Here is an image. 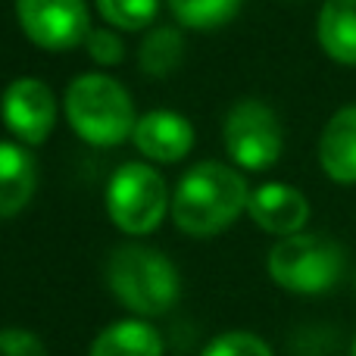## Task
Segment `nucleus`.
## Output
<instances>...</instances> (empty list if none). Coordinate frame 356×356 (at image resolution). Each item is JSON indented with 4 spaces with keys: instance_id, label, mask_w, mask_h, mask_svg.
Here are the masks:
<instances>
[{
    "instance_id": "1",
    "label": "nucleus",
    "mask_w": 356,
    "mask_h": 356,
    "mask_svg": "<svg viewBox=\"0 0 356 356\" xmlns=\"http://www.w3.org/2000/svg\"><path fill=\"white\" fill-rule=\"evenodd\" d=\"M250 203V184L241 169L219 160L194 163L172 191L169 216L191 238H213L232 228Z\"/></svg>"
},
{
    "instance_id": "2",
    "label": "nucleus",
    "mask_w": 356,
    "mask_h": 356,
    "mask_svg": "<svg viewBox=\"0 0 356 356\" xmlns=\"http://www.w3.org/2000/svg\"><path fill=\"white\" fill-rule=\"evenodd\" d=\"M63 113L75 135L91 147H116L138 125L129 88L106 72H81L63 94Z\"/></svg>"
},
{
    "instance_id": "3",
    "label": "nucleus",
    "mask_w": 356,
    "mask_h": 356,
    "mask_svg": "<svg viewBox=\"0 0 356 356\" xmlns=\"http://www.w3.org/2000/svg\"><path fill=\"white\" fill-rule=\"evenodd\" d=\"M106 288L138 319H156L178 303L181 275L156 247L122 244L106 259Z\"/></svg>"
},
{
    "instance_id": "4",
    "label": "nucleus",
    "mask_w": 356,
    "mask_h": 356,
    "mask_svg": "<svg viewBox=\"0 0 356 356\" xmlns=\"http://www.w3.org/2000/svg\"><path fill=\"white\" fill-rule=\"evenodd\" d=\"M266 269H269L272 282L291 294H325L344 278L347 250L328 234L297 232L272 244Z\"/></svg>"
},
{
    "instance_id": "5",
    "label": "nucleus",
    "mask_w": 356,
    "mask_h": 356,
    "mask_svg": "<svg viewBox=\"0 0 356 356\" xmlns=\"http://www.w3.org/2000/svg\"><path fill=\"white\" fill-rule=\"evenodd\" d=\"M169 203H172V197H169L166 178L144 160L122 163L106 184L110 222L131 238L154 234L166 219Z\"/></svg>"
},
{
    "instance_id": "6",
    "label": "nucleus",
    "mask_w": 356,
    "mask_h": 356,
    "mask_svg": "<svg viewBox=\"0 0 356 356\" xmlns=\"http://www.w3.org/2000/svg\"><path fill=\"white\" fill-rule=\"evenodd\" d=\"M222 141L232 163L244 172H266L282 160L284 150V131L282 119L266 100L259 97H241L225 113L222 125Z\"/></svg>"
},
{
    "instance_id": "7",
    "label": "nucleus",
    "mask_w": 356,
    "mask_h": 356,
    "mask_svg": "<svg viewBox=\"0 0 356 356\" xmlns=\"http://www.w3.org/2000/svg\"><path fill=\"white\" fill-rule=\"evenodd\" d=\"M16 22L35 47L63 54L85 44L91 10L88 0H16Z\"/></svg>"
},
{
    "instance_id": "8",
    "label": "nucleus",
    "mask_w": 356,
    "mask_h": 356,
    "mask_svg": "<svg viewBox=\"0 0 356 356\" xmlns=\"http://www.w3.org/2000/svg\"><path fill=\"white\" fill-rule=\"evenodd\" d=\"M0 119L10 135L25 147H38L50 138L56 125V97L41 79L22 75L3 88L0 97Z\"/></svg>"
},
{
    "instance_id": "9",
    "label": "nucleus",
    "mask_w": 356,
    "mask_h": 356,
    "mask_svg": "<svg viewBox=\"0 0 356 356\" xmlns=\"http://www.w3.org/2000/svg\"><path fill=\"white\" fill-rule=\"evenodd\" d=\"M309 200L300 188L282 181H266L257 191H250V203H247V216L253 225L266 234L275 238H288L307 228L309 222Z\"/></svg>"
},
{
    "instance_id": "10",
    "label": "nucleus",
    "mask_w": 356,
    "mask_h": 356,
    "mask_svg": "<svg viewBox=\"0 0 356 356\" xmlns=\"http://www.w3.org/2000/svg\"><path fill=\"white\" fill-rule=\"evenodd\" d=\"M138 154L154 163H181L194 147V125L175 110H150L138 116V125L131 131Z\"/></svg>"
},
{
    "instance_id": "11",
    "label": "nucleus",
    "mask_w": 356,
    "mask_h": 356,
    "mask_svg": "<svg viewBox=\"0 0 356 356\" xmlns=\"http://www.w3.org/2000/svg\"><path fill=\"white\" fill-rule=\"evenodd\" d=\"M319 166L328 181L350 188L356 184V104L332 113L319 135Z\"/></svg>"
},
{
    "instance_id": "12",
    "label": "nucleus",
    "mask_w": 356,
    "mask_h": 356,
    "mask_svg": "<svg viewBox=\"0 0 356 356\" xmlns=\"http://www.w3.org/2000/svg\"><path fill=\"white\" fill-rule=\"evenodd\" d=\"M38 191V163L19 141H0V222L19 216Z\"/></svg>"
},
{
    "instance_id": "13",
    "label": "nucleus",
    "mask_w": 356,
    "mask_h": 356,
    "mask_svg": "<svg viewBox=\"0 0 356 356\" xmlns=\"http://www.w3.org/2000/svg\"><path fill=\"white\" fill-rule=\"evenodd\" d=\"M163 334L147 319H116L100 328L88 356H163Z\"/></svg>"
},
{
    "instance_id": "14",
    "label": "nucleus",
    "mask_w": 356,
    "mask_h": 356,
    "mask_svg": "<svg viewBox=\"0 0 356 356\" xmlns=\"http://www.w3.org/2000/svg\"><path fill=\"white\" fill-rule=\"evenodd\" d=\"M316 41L328 60L356 66V0H325L316 16Z\"/></svg>"
},
{
    "instance_id": "15",
    "label": "nucleus",
    "mask_w": 356,
    "mask_h": 356,
    "mask_svg": "<svg viewBox=\"0 0 356 356\" xmlns=\"http://www.w3.org/2000/svg\"><path fill=\"white\" fill-rule=\"evenodd\" d=\"M181 56H184V35L175 25H156V29H150L144 35L141 47H138V66L150 79H163V75L175 72Z\"/></svg>"
},
{
    "instance_id": "16",
    "label": "nucleus",
    "mask_w": 356,
    "mask_h": 356,
    "mask_svg": "<svg viewBox=\"0 0 356 356\" xmlns=\"http://www.w3.org/2000/svg\"><path fill=\"white\" fill-rule=\"evenodd\" d=\"M166 3L181 29L216 31L238 16L244 0H166Z\"/></svg>"
},
{
    "instance_id": "17",
    "label": "nucleus",
    "mask_w": 356,
    "mask_h": 356,
    "mask_svg": "<svg viewBox=\"0 0 356 356\" xmlns=\"http://www.w3.org/2000/svg\"><path fill=\"white\" fill-rule=\"evenodd\" d=\"M97 13L110 29L141 31L160 13V0H97Z\"/></svg>"
},
{
    "instance_id": "18",
    "label": "nucleus",
    "mask_w": 356,
    "mask_h": 356,
    "mask_svg": "<svg viewBox=\"0 0 356 356\" xmlns=\"http://www.w3.org/2000/svg\"><path fill=\"white\" fill-rule=\"evenodd\" d=\"M200 356H275V350L269 347V341H263L253 332H222L203 347Z\"/></svg>"
},
{
    "instance_id": "19",
    "label": "nucleus",
    "mask_w": 356,
    "mask_h": 356,
    "mask_svg": "<svg viewBox=\"0 0 356 356\" xmlns=\"http://www.w3.org/2000/svg\"><path fill=\"white\" fill-rule=\"evenodd\" d=\"M85 50L97 66H119L125 60V44L113 29H91L85 38Z\"/></svg>"
},
{
    "instance_id": "20",
    "label": "nucleus",
    "mask_w": 356,
    "mask_h": 356,
    "mask_svg": "<svg viewBox=\"0 0 356 356\" xmlns=\"http://www.w3.org/2000/svg\"><path fill=\"white\" fill-rule=\"evenodd\" d=\"M0 356H47L44 341L25 328H0Z\"/></svg>"
},
{
    "instance_id": "21",
    "label": "nucleus",
    "mask_w": 356,
    "mask_h": 356,
    "mask_svg": "<svg viewBox=\"0 0 356 356\" xmlns=\"http://www.w3.org/2000/svg\"><path fill=\"white\" fill-rule=\"evenodd\" d=\"M350 356H356V334H353V344H350Z\"/></svg>"
}]
</instances>
